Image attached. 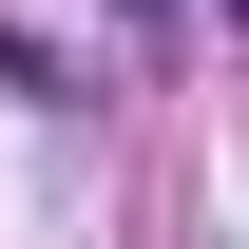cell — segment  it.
Masks as SVG:
<instances>
[{"instance_id":"1","label":"cell","mask_w":249,"mask_h":249,"mask_svg":"<svg viewBox=\"0 0 249 249\" xmlns=\"http://www.w3.org/2000/svg\"><path fill=\"white\" fill-rule=\"evenodd\" d=\"M38 77H58V58H38V38H19V19H0V96H38Z\"/></svg>"},{"instance_id":"2","label":"cell","mask_w":249,"mask_h":249,"mask_svg":"<svg viewBox=\"0 0 249 249\" xmlns=\"http://www.w3.org/2000/svg\"><path fill=\"white\" fill-rule=\"evenodd\" d=\"M134 19H154V0H134Z\"/></svg>"}]
</instances>
